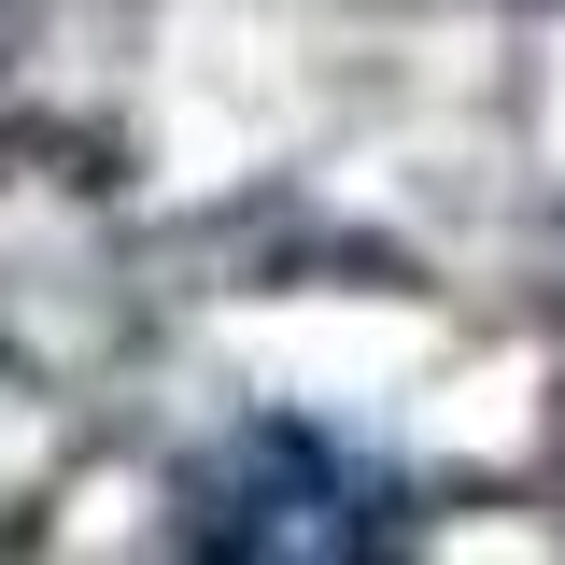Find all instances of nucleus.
I'll use <instances>...</instances> for the list:
<instances>
[{
  "mask_svg": "<svg viewBox=\"0 0 565 565\" xmlns=\"http://www.w3.org/2000/svg\"><path fill=\"white\" fill-rule=\"evenodd\" d=\"M396 467H367L326 424H241L184 467V552H382Z\"/></svg>",
  "mask_w": 565,
  "mask_h": 565,
  "instance_id": "obj_1",
  "label": "nucleus"
}]
</instances>
